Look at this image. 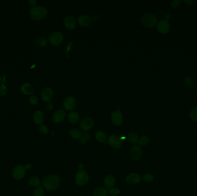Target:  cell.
I'll use <instances>...</instances> for the list:
<instances>
[{
	"label": "cell",
	"mask_w": 197,
	"mask_h": 196,
	"mask_svg": "<svg viewBox=\"0 0 197 196\" xmlns=\"http://www.w3.org/2000/svg\"><path fill=\"white\" fill-rule=\"evenodd\" d=\"M130 156L134 160H139L142 156V149L139 145H134L130 149Z\"/></svg>",
	"instance_id": "obj_11"
},
{
	"label": "cell",
	"mask_w": 197,
	"mask_h": 196,
	"mask_svg": "<svg viewBox=\"0 0 197 196\" xmlns=\"http://www.w3.org/2000/svg\"><path fill=\"white\" fill-rule=\"evenodd\" d=\"M33 120L35 124L42 125L44 121L43 113L40 110H37L33 115Z\"/></svg>",
	"instance_id": "obj_18"
},
{
	"label": "cell",
	"mask_w": 197,
	"mask_h": 196,
	"mask_svg": "<svg viewBox=\"0 0 197 196\" xmlns=\"http://www.w3.org/2000/svg\"><path fill=\"white\" fill-rule=\"evenodd\" d=\"M95 137L96 139L100 142H106L107 140V135L103 131H98L95 135Z\"/></svg>",
	"instance_id": "obj_24"
},
{
	"label": "cell",
	"mask_w": 197,
	"mask_h": 196,
	"mask_svg": "<svg viewBox=\"0 0 197 196\" xmlns=\"http://www.w3.org/2000/svg\"><path fill=\"white\" fill-rule=\"evenodd\" d=\"M129 140L133 144H136L139 142L138 135L135 133H130L129 135Z\"/></svg>",
	"instance_id": "obj_27"
},
{
	"label": "cell",
	"mask_w": 197,
	"mask_h": 196,
	"mask_svg": "<svg viewBox=\"0 0 197 196\" xmlns=\"http://www.w3.org/2000/svg\"><path fill=\"white\" fill-rule=\"evenodd\" d=\"M65 112L62 109H59L54 113L53 116V119L55 123H58L62 122V121L65 119Z\"/></svg>",
	"instance_id": "obj_16"
},
{
	"label": "cell",
	"mask_w": 197,
	"mask_h": 196,
	"mask_svg": "<svg viewBox=\"0 0 197 196\" xmlns=\"http://www.w3.org/2000/svg\"><path fill=\"white\" fill-rule=\"evenodd\" d=\"M107 191L102 187H99L95 190L93 193V196H107Z\"/></svg>",
	"instance_id": "obj_23"
},
{
	"label": "cell",
	"mask_w": 197,
	"mask_h": 196,
	"mask_svg": "<svg viewBox=\"0 0 197 196\" xmlns=\"http://www.w3.org/2000/svg\"><path fill=\"white\" fill-rule=\"evenodd\" d=\"M184 83L187 87L191 88L194 85V81L193 79L190 76H186L184 80Z\"/></svg>",
	"instance_id": "obj_26"
},
{
	"label": "cell",
	"mask_w": 197,
	"mask_h": 196,
	"mask_svg": "<svg viewBox=\"0 0 197 196\" xmlns=\"http://www.w3.org/2000/svg\"><path fill=\"white\" fill-rule=\"evenodd\" d=\"M190 117L194 121L197 122V106L191 109L190 113Z\"/></svg>",
	"instance_id": "obj_28"
},
{
	"label": "cell",
	"mask_w": 197,
	"mask_h": 196,
	"mask_svg": "<svg viewBox=\"0 0 197 196\" xmlns=\"http://www.w3.org/2000/svg\"><path fill=\"white\" fill-rule=\"evenodd\" d=\"M84 165L83 164H80L79 165H78V167H79V169H83L84 168Z\"/></svg>",
	"instance_id": "obj_43"
},
{
	"label": "cell",
	"mask_w": 197,
	"mask_h": 196,
	"mask_svg": "<svg viewBox=\"0 0 197 196\" xmlns=\"http://www.w3.org/2000/svg\"><path fill=\"white\" fill-rule=\"evenodd\" d=\"M89 180V175L84 170L79 171L76 175V182L78 185H85Z\"/></svg>",
	"instance_id": "obj_4"
},
{
	"label": "cell",
	"mask_w": 197,
	"mask_h": 196,
	"mask_svg": "<svg viewBox=\"0 0 197 196\" xmlns=\"http://www.w3.org/2000/svg\"><path fill=\"white\" fill-rule=\"evenodd\" d=\"M157 29L159 32L161 34H166L169 32L170 29V26L168 21L165 20H162L157 23Z\"/></svg>",
	"instance_id": "obj_9"
},
{
	"label": "cell",
	"mask_w": 197,
	"mask_h": 196,
	"mask_svg": "<svg viewBox=\"0 0 197 196\" xmlns=\"http://www.w3.org/2000/svg\"><path fill=\"white\" fill-rule=\"evenodd\" d=\"M44 193V192L43 188L39 186L35 189L33 192V196H43Z\"/></svg>",
	"instance_id": "obj_29"
},
{
	"label": "cell",
	"mask_w": 197,
	"mask_h": 196,
	"mask_svg": "<svg viewBox=\"0 0 197 196\" xmlns=\"http://www.w3.org/2000/svg\"><path fill=\"white\" fill-rule=\"evenodd\" d=\"M26 169L24 166H23L21 165L17 166L14 168L13 170V177L16 179H21L24 177V175L26 174Z\"/></svg>",
	"instance_id": "obj_10"
},
{
	"label": "cell",
	"mask_w": 197,
	"mask_h": 196,
	"mask_svg": "<svg viewBox=\"0 0 197 196\" xmlns=\"http://www.w3.org/2000/svg\"><path fill=\"white\" fill-rule=\"evenodd\" d=\"M70 136L73 139H79L82 136V133L78 128H73L70 131Z\"/></svg>",
	"instance_id": "obj_22"
},
{
	"label": "cell",
	"mask_w": 197,
	"mask_h": 196,
	"mask_svg": "<svg viewBox=\"0 0 197 196\" xmlns=\"http://www.w3.org/2000/svg\"><path fill=\"white\" fill-rule=\"evenodd\" d=\"M39 131L42 134H48V128L47 127L46 125H43V124H42V125H40V127H39Z\"/></svg>",
	"instance_id": "obj_35"
},
{
	"label": "cell",
	"mask_w": 197,
	"mask_h": 196,
	"mask_svg": "<svg viewBox=\"0 0 197 196\" xmlns=\"http://www.w3.org/2000/svg\"><path fill=\"white\" fill-rule=\"evenodd\" d=\"M92 22V19L91 17L88 15H83L81 16L79 18H78V22L81 27H88L91 24Z\"/></svg>",
	"instance_id": "obj_15"
},
{
	"label": "cell",
	"mask_w": 197,
	"mask_h": 196,
	"mask_svg": "<svg viewBox=\"0 0 197 196\" xmlns=\"http://www.w3.org/2000/svg\"><path fill=\"white\" fill-rule=\"evenodd\" d=\"M21 91L23 92V93L26 95H29L33 93L34 91V89L31 84L26 83L22 85L21 87Z\"/></svg>",
	"instance_id": "obj_19"
},
{
	"label": "cell",
	"mask_w": 197,
	"mask_h": 196,
	"mask_svg": "<svg viewBox=\"0 0 197 196\" xmlns=\"http://www.w3.org/2000/svg\"><path fill=\"white\" fill-rule=\"evenodd\" d=\"M141 22L142 25L146 28H152L157 24V17L152 13H146L141 17Z\"/></svg>",
	"instance_id": "obj_3"
},
{
	"label": "cell",
	"mask_w": 197,
	"mask_h": 196,
	"mask_svg": "<svg viewBox=\"0 0 197 196\" xmlns=\"http://www.w3.org/2000/svg\"><path fill=\"white\" fill-rule=\"evenodd\" d=\"M104 185L107 188H111L115 183V179L112 175H108L104 179Z\"/></svg>",
	"instance_id": "obj_21"
},
{
	"label": "cell",
	"mask_w": 197,
	"mask_h": 196,
	"mask_svg": "<svg viewBox=\"0 0 197 196\" xmlns=\"http://www.w3.org/2000/svg\"><path fill=\"white\" fill-rule=\"evenodd\" d=\"M143 179L146 182H152L154 180V177L151 174H146L144 175Z\"/></svg>",
	"instance_id": "obj_31"
},
{
	"label": "cell",
	"mask_w": 197,
	"mask_h": 196,
	"mask_svg": "<svg viewBox=\"0 0 197 196\" xmlns=\"http://www.w3.org/2000/svg\"><path fill=\"white\" fill-rule=\"evenodd\" d=\"M29 184L30 185L33 186H38L40 184V179L37 177H31L29 178Z\"/></svg>",
	"instance_id": "obj_25"
},
{
	"label": "cell",
	"mask_w": 197,
	"mask_h": 196,
	"mask_svg": "<svg viewBox=\"0 0 197 196\" xmlns=\"http://www.w3.org/2000/svg\"><path fill=\"white\" fill-rule=\"evenodd\" d=\"M63 108L66 111L70 112L73 110L76 106V100L73 96H69L63 101Z\"/></svg>",
	"instance_id": "obj_5"
},
{
	"label": "cell",
	"mask_w": 197,
	"mask_h": 196,
	"mask_svg": "<svg viewBox=\"0 0 197 196\" xmlns=\"http://www.w3.org/2000/svg\"><path fill=\"white\" fill-rule=\"evenodd\" d=\"M63 39V36L59 32H54L52 33L49 37V40L53 45L58 46L62 43Z\"/></svg>",
	"instance_id": "obj_7"
},
{
	"label": "cell",
	"mask_w": 197,
	"mask_h": 196,
	"mask_svg": "<svg viewBox=\"0 0 197 196\" xmlns=\"http://www.w3.org/2000/svg\"><path fill=\"white\" fill-rule=\"evenodd\" d=\"M184 2L187 5L191 6L195 4V3L196 2V1L195 0H184Z\"/></svg>",
	"instance_id": "obj_36"
},
{
	"label": "cell",
	"mask_w": 197,
	"mask_h": 196,
	"mask_svg": "<svg viewBox=\"0 0 197 196\" xmlns=\"http://www.w3.org/2000/svg\"><path fill=\"white\" fill-rule=\"evenodd\" d=\"M165 20L168 21V20H170L171 18V16L169 15V14H167V15H165Z\"/></svg>",
	"instance_id": "obj_41"
},
{
	"label": "cell",
	"mask_w": 197,
	"mask_h": 196,
	"mask_svg": "<svg viewBox=\"0 0 197 196\" xmlns=\"http://www.w3.org/2000/svg\"><path fill=\"white\" fill-rule=\"evenodd\" d=\"M30 16L32 19L37 21L43 20L47 15V10L41 6H36L31 9Z\"/></svg>",
	"instance_id": "obj_2"
},
{
	"label": "cell",
	"mask_w": 197,
	"mask_h": 196,
	"mask_svg": "<svg viewBox=\"0 0 197 196\" xmlns=\"http://www.w3.org/2000/svg\"><path fill=\"white\" fill-rule=\"evenodd\" d=\"M80 115L76 112L70 113L68 116V119L71 123H77L80 120Z\"/></svg>",
	"instance_id": "obj_20"
},
{
	"label": "cell",
	"mask_w": 197,
	"mask_h": 196,
	"mask_svg": "<svg viewBox=\"0 0 197 196\" xmlns=\"http://www.w3.org/2000/svg\"><path fill=\"white\" fill-rule=\"evenodd\" d=\"M64 24L66 28L69 30L76 28V22L75 19L71 16H67L64 19Z\"/></svg>",
	"instance_id": "obj_14"
},
{
	"label": "cell",
	"mask_w": 197,
	"mask_h": 196,
	"mask_svg": "<svg viewBox=\"0 0 197 196\" xmlns=\"http://www.w3.org/2000/svg\"><path fill=\"white\" fill-rule=\"evenodd\" d=\"M111 118L112 122L115 125L119 126L123 123V116L119 110H116L111 115Z\"/></svg>",
	"instance_id": "obj_13"
},
{
	"label": "cell",
	"mask_w": 197,
	"mask_h": 196,
	"mask_svg": "<svg viewBox=\"0 0 197 196\" xmlns=\"http://www.w3.org/2000/svg\"><path fill=\"white\" fill-rule=\"evenodd\" d=\"M6 93H7V89H6V87L4 86H0V93H1V95H6Z\"/></svg>",
	"instance_id": "obj_37"
},
{
	"label": "cell",
	"mask_w": 197,
	"mask_h": 196,
	"mask_svg": "<svg viewBox=\"0 0 197 196\" xmlns=\"http://www.w3.org/2000/svg\"><path fill=\"white\" fill-rule=\"evenodd\" d=\"M60 184V178L57 175H48L43 181V186L48 190H54L58 188Z\"/></svg>",
	"instance_id": "obj_1"
},
{
	"label": "cell",
	"mask_w": 197,
	"mask_h": 196,
	"mask_svg": "<svg viewBox=\"0 0 197 196\" xmlns=\"http://www.w3.org/2000/svg\"><path fill=\"white\" fill-rule=\"evenodd\" d=\"M26 169H30L31 167V164H26V166H24Z\"/></svg>",
	"instance_id": "obj_42"
},
{
	"label": "cell",
	"mask_w": 197,
	"mask_h": 196,
	"mask_svg": "<svg viewBox=\"0 0 197 196\" xmlns=\"http://www.w3.org/2000/svg\"><path fill=\"white\" fill-rule=\"evenodd\" d=\"M38 98H37V96H35V95H33L31 96L29 98V103L32 105H35L38 103Z\"/></svg>",
	"instance_id": "obj_34"
},
{
	"label": "cell",
	"mask_w": 197,
	"mask_h": 196,
	"mask_svg": "<svg viewBox=\"0 0 197 196\" xmlns=\"http://www.w3.org/2000/svg\"><path fill=\"white\" fill-rule=\"evenodd\" d=\"M141 179V176L137 173H131L126 177V181L131 184H138L140 182Z\"/></svg>",
	"instance_id": "obj_17"
},
{
	"label": "cell",
	"mask_w": 197,
	"mask_h": 196,
	"mask_svg": "<svg viewBox=\"0 0 197 196\" xmlns=\"http://www.w3.org/2000/svg\"><path fill=\"white\" fill-rule=\"evenodd\" d=\"M53 91L50 87H45L43 89L41 93V97L44 101H50L51 99L53 97Z\"/></svg>",
	"instance_id": "obj_12"
},
{
	"label": "cell",
	"mask_w": 197,
	"mask_h": 196,
	"mask_svg": "<svg viewBox=\"0 0 197 196\" xmlns=\"http://www.w3.org/2000/svg\"><path fill=\"white\" fill-rule=\"evenodd\" d=\"M149 142V138H148L146 136H143L139 140V145H141V146H145V145H147L148 144Z\"/></svg>",
	"instance_id": "obj_30"
},
{
	"label": "cell",
	"mask_w": 197,
	"mask_h": 196,
	"mask_svg": "<svg viewBox=\"0 0 197 196\" xmlns=\"http://www.w3.org/2000/svg\"><path fill=\"white\" fill-rule=\"evenodd\" d=\"M182 4V1L180 0H174L171 2L172 7L174 9H176L180 7V5Z\"/></svg>",
	"instance_id": "obj_33"
},
{
	"label": "cell",
	"mask_w": 197,
	"mask_h": 196,
	"mask_svg": "<svg viewBox=\"0 0 197 196\" xmlns=\"http://www.w3.org/2000/svg\"><path fill=\"white\" fill-rule=\"evenodd\" d=\"M94 124V121L91 117H87L81 121L80 126V128L85 132L89 131Z\"/></svg>",
	"instance_id": "obj_8"
},
{
	"label": "cell",
	"mask_w": 197,
	"mask_h": 196,
	"mask_svg": "<svg viewBox=\"0 0 197 196\" xmlns=\"http://www.w3.org/2000/svg\"><path fill=\"white\" fill-rule=\"evenodd\" d=\"M87 141V139H85V138L83 137V136H81V138H80V143L81 145H85V143H86V142Z\"/></svg>",
	"instance_id": "obj_38"
},
{
	"label": "cell",
	"mask_w": 197,
	"mask_h": 196,
	"mask_svg": "<svg viewBox=\"0 0 197 196\" xmlns=\"http://www.w3.org/2000/svg\"><path fill=\"white\" fill-rule=\"evenodd\" d=\"M28 2L30 4V5H33V6L35 5V4H37V1L35 0H29L28 1Z\"/></svg>",
	"instance_id": "obj_40"
},
{
	"label": "cell",
	"mask_w": 197,
	"mask_h": 196,
	"mask_svg": "<svg viewBox=\"0 0 197 196\" xmlns=\"http://www.w3.org/2000/svg\"><path fill=\"white\" fill-rule=\"evenodd\" d=\"M109 144L114 149H119L122 145V140L116 135H110L109 138Z\"/></svg>",
	"instance_id": "obj_6"
},
{
	"label": "cell",
	"mask_w": 197,
	"mask_h": 196,
	"mask_svg": "<svg viewBox=\"0 0 197 196\" xmlns=\"http://www.w3.org/2000/svg\"><path fill=\"white\" fill-rule=\"evenodd\" d=\"M108 193L110 196H117L120 194V191L117 188H112L109 190Z\"/></svg>",
	"instance_id": "obj_32"
},
{
	"label": "cell",
	"mask_w": 197,
	"mask_h": 196,
	"mask_svg": "<svg viewBox=\"0 0 197 196\" xmlns=\"http://www.w3.org/2000/svg\"><path fill=\"white\" fill-rule=\"evenodd\" d=\"M53 108H54L53 104L51 103V102H48L47 104V108H48V110H51L52 109H53Z\"/></svg>",
	"instance_id": "obj_39"
}]
</instances>
